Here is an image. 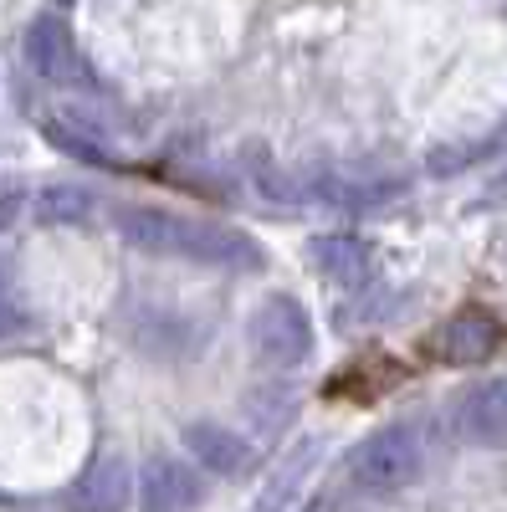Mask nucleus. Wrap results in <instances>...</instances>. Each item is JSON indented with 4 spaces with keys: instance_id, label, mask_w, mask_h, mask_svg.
<instances>
[{
    "instance_id": "obj_12",
    "label": "nucleus",
    "mask_w": 507,
    "mask_h": 512,
    "mask_svg": "<svg viewBox=\"0 0 507 512\" xmlns=\"http://www.w3.org/2000/svg\"><path fill=\"white\" fill-rule=\"evenodd\" d=\"M36 221L41 226H88L93 221V195L88 190H77V185H47L36 195Z\"/></svg>"
},
{
    "instance_id": "obj_3",
    "label": "nucleus",
    "mask_w": 507,
    "mask_h": 512,
    "mask_svg": "<svg viewBox=\"0 0 507 512\" xmlns=\"http://www.w3.org/2000/svg\"><path fill=\"white\" fill-rule=\"evenodd\" d=\"M246 344L272 369H298L313 354V318L292 292H272V297H262L246 323Z\"/></svg>"
},
{
    "instance_id": "obj_10",
    "label": "nucleus",
    "mask_w": 507,
    "mask_h": 512,
    "mask_svg": "<svg viewBox=\"0 0 507 512\" xmlns=\"http://www.w3.org/2000/svg\"><path fill=\"white\" fill-rule=\"evenodd\" d=\"M308 256L318 262L323 277L344 282V287H364L374 277V251L359 241V236H313Z\"/></svg>"
},
{
    "instance_id": "obj_16",
    "label": "nucleus",
    "mask_w": 507,
    "mask_h": 512,
    "mask_svg": "<svg viewBox=\"0 0 507 512\" xmlns=\"http://www.w3.org/2000/svg\"><path fill=\"white\" fill-rule=\"evenodd\" d=\"M477 205H507V164L492 175V185H487V195H482Z\"/></svg>"
},
{
    "instance_id": "obj_9",
    "label": "nucleus",
    "mask_w": 507,
    "mask_h": 512,
    "mask_svg": "<svg viewBox=\"0 0 507 512\" xmlns=\"http://www.w3.org/2000/svg\"><path fill=\"white\" fill-rule=\"evenodd\" d=\"M451 425L472 446H502L507 441V379H487L472 395H461Z\"/></svg>"
},
{
    "instance_id": "obj_5",
    "label": "nucleus",
    "mask_w": 507,
    "mask_h": 512,
    "mask_svg": "<svg viewBox=\"0 0 507 512\" xmlns=\"http://www.w3.org/2000/svg\"><path fill=\"white\" fill-rule=\"evenodd\" d=\"M21 52H26L31 72L47 77V82H62V88L93 82V72H88V62H82V52H77V41H72L62 16H36L26 26V36H21Z\"/></svg>"
},
{
    "instance_id": "obj_7",
    "label": "nucleus",
    "mask_w": 507,
    "mask_h": 512,
    "mask_svg": "<svg viewBox=\"0 0 507 512\" xmlns=\"http://www.w3.org/2000/svg\"><path fill=\"white\" fill-rule=\"evenodd\" d=\"M185 451L195 456V466H200V472H210V477H246L251 466H257L251 441L236 436V431H226V425H216V420L185 425Z\"/></svg>"
},
{
    "instance_id": "obj_11",
    "label": "nucleus",
    "mask_w": 507,
    "mask_h": 512,
    "mask_svg": "<svg viewBox=\"0 0 507 512\" xmlns=\"http://www.w3.org/2000/svg\"><path fill=\"white\" fill-rule=\"evenodd\" d=\"M400 185L390 180H349V175H328V169H313L303 180V200H323V205H338V210H364V205H379L390 200Z\"/></svg>"
},
{
    "instance_id": "obj_4",
    "label": "nucleus",
    "mask_w": 507,
    "mask_h": 512,
    "mask_svg": "<svg viewBox=\"0 0 507 512\" xmlns=\"http://www.w3.org/2000/svg\"><path fill=\"white\" fill-rule=\"evenodd\" d=\"M502 338H507V328H502V318L492 313V308H461V313H451L431 338H426V354L436 359V364H482V359H492L497 349H502Z\"/></svg>"
},
{
    "instance_id": "obj_13",
    "label": "nucleus",
    "mask_w": 507,
    "mask_h": 512,
    "mask_svg": "<svg viewBox=\"0 0 507 512\" xmlns=\"http://www.w3.org/2000/svg\"><path fill=\"white\" fill-rule=\"evenodd\" d=\"M41 128H47V139H52L62 154H72V159H88V164H113V154H108V149H98L103 139L82 134V128H72L67 118H47Z\"/></svg>"
},
{
    "instance_id": "obj_14",
    "label": "nucleus",
    "mask_w": 507,
    "mask_h": 512,
    "mask_svg": "<svg viewBox=\"0 0 507 512\" xmlns=\"http://www.w3.org/2000/svg\"><path fill=\"white\" fill-rule=\"evenodd\" d=\"M16 328H21V303H16V292L6 282V267H0V338L16 333Z\"/></svg>"
},
{
    "instance_id": "obj_8",
    "label": "nucleus",
    "mask_w": 507,
    "mask_h": 512,
    "mask_svg": "<svg viewBox=\"0 0 507 512\" xmlns=\"http://www.w3.org/2000/svg\"><path fill=\"white\" fill-rule=\"evenodd\" d=\"M134 502V472L123 456H98L67 492L72 512H123Z\"/></svg>"
},
{
    "instance_id": "obj_15",
    "label": "nucleus",
    "mask_w": 507,
    "mask_h": 512,
    "mask_svg": "<svg viewBox=\"0 0 507 512\" xmlns=\"http://www.w3.org/2000/svg\"><path fill=\"white\" fill-rule=\"evenodd\" d=\"M21 210H26V195L16 185H0V231H11L21 221Z\"/></svg>"
},
{
    "instance_id": "obj_1",
    "label": "nucleus",
    "mask_w": 507,
    "mask_h": 512,
    "mask_svg": "<svg viewBox=\"0 0 507 512\" xmlns=\"http://www.w3.org/2000/svg\"><path fill=\"white\" fill-rule=\"evenodd\" d=\"M113 231L144 256H175V262L195 267H236V272H262L267 256L236 226H210L195 216H175L164 205H113Z\"/></svg>"
},
{
    "instance_id": "obj_6",
    "label": "nucleus",
    "mask_w": 507,
    "mask_h": 512,
    "mask_svg": "<svg viewBox=\"0 0 507 512\" xmlns=\"http://www.w3.org/2000/svg\"><path fill=\"white\" fill-rule=\"evenodd\" d=\"M205 502V477L190 472L180 456H154L139 477V507L144 512H195Z\"/></svg>"
},
{
    "instance_id": "obj_2",
    "label": "nucleus",
    "mask_w": 507,
    "mask_h": 512,
    "mask_svg": "<svg viewBox=\"0 0 507 512\" xmlns=\"http://www.w3.org/2000/svg\"><path fill=\"white\" fill-rule=\"evenodd\" d=\"M420 466H426V451H420V436L410 425H385V431L364 436L349 456H344V472H349V487L359 492H400L420 477Z\"/></svg>"
}]
</instances>
